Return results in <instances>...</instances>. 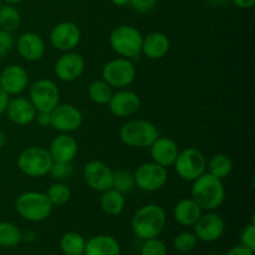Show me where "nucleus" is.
Wrapping results in <instances>:
<instances>
[{
	"instance_id": "obj_42",
	"label": "nucleus",
	"mask_w": 255,
	"mask_h": 255,
	"mask_svg": "<svg viewBox=\"0 0 255 255\" xmlns=\"http://www.w3.org/2000/svg\"><path fill=\"white\" fill-rule=\"evenodd\" d=\"M231 1L241 9H252L255 4V0H231Z\"/></svg>"
},
{
	"instance_id": "obj_8",
	"label": "nucleus",
	"mask_w": 255,
	"mask_h": 255,
	"mask_svg": "<svg viewBox=\"0 0 255 255\" xmlns=\"http://www.w3.org/2000/svg\"><path fill=\"white\" fill-rule=\"evenodd\" d=\"M173 167L179 178L193 182L207 172V158L199 149L188 147L179 151Z\"/></svg>"
},
{
	"instance_id": "obj_2",
	"label": "nucleus",
	"mask_w": 255,
	"mask_h": 255,
	"mask_svg": "<svg viewBox=\"0 0 255 255\" xmlns=\"http://www.w3.org/2000/svg\"><path fill=\"white\" fill-rule=\"evenodd\" d=\"M191 198L194 199L203 211H216L226 201L223 181L206 172L192 182Z\"/></svg>"
},
{
	"instance_id": "obj_28",
	"label": "nucleus",
	"mask_w": 255,
	"mask_h": 255,
	"mask_svg": "<svg viewBox=\"0 0 255 255\" xmlns=\"http://www.w3.org/2000/svg\"><path fill=\"white\" fill-rule=\"evenodd\" d=\"M86 241L76 232H67L60 239V248L65 255H84Z\"/></svg>"
},
{
	"instance_id": "obj_6",
	"label": "nucleus",
	"mask_w": 255,
	"mask_h": 255,
	"mask_svg": "<svg viewBox=\"0 0 255 255\" xmlns=\"http://www.w3.org/2000/svg\"><path fill=\"white\" fill-rule=\"evenodd\" d=\"M52 162L49 149L42 146H30L20 152L16 166L25 176L41 178L49 174Z\"/></svg>"
},
{
	"instance_id": "obj_29",
	"label": "nucleus",
	"mask_w": 255,
	"mask_h": 255,
	"mask_svg": "<svg viewBox=\"0 0 255 255\" xmlns=\"http://www.w3.org/2000/svg\"><path fill=\"white\" fill-rule=\"evenodd\" d=\"M22 242V232L11 222H0V247L15 248Z\"/></svg>"
},
{
	"instance_id": "obj_38",
	"label": "nucleus",
	"mask_w": 255,
	"mask_h": 255,
	"mask_svg": "<svg viewBox=\"0 0 255 255\" xmlns=\"http://www.w3.org/2000/svg\"><path fill=\"white\" fill-rule=\"evenodd\" d=\"M157 0H129V6L139 14H148L156 7Z\"/></svg>"
},
{
	"instance_id": "obj_46",
	"label": "nucleus",
	"mask_w": 255,
	"mask_h": 255,
	"mask_svg": "<svg viewBox=\"0 0 255 255\" xmlns=\"http://www.w3.org/2000/svg\"><path fill=\"white\" fill-rule=\"evenodd\" d=\"M206 1L212 5H223V4H227V2H229L231 0H206Z\"/></svg>"
},
{
	"instance_id": "obj_13",
	"label": "nucleus",
	"mask_w": 255,
	"mask_h": 255,
	"mask_svg": "<svg viewBox=\"0 0 255 255\" xmlns=\"http://www.w3.org/2000/svg\"><path fill=\"white\" fill-rule=\"evenodd\" d=\"M84 181L92 191L102 192L112 188L114 182V171L102 161H90L87 162L82 169Z\"/></svg>"
},
{
	"instance_id": "obj_31",
	"label": "nucleus",
	"mask_w": 255,
	"mask_h": 255,
	"mask_svg": "<svg viewBox=\"0 0 255 255\" xmlns=\"http://www.w3.org/2000/svg\"><path fill=\"white\" fill-rule=\"evenodd\" d=\"M46 196L49 197L52 206L62 207L69 203L70 199H71L72 192L66 183L55 181L54 183L50 184L49 189L46 192Z\"/></svg>"
},
{
	"instance_id": "obj_15",
	"label": "nucleus",
	"mask_w": 255,
	"mask_h": 255,
	"mask_svg": "<svg viewBox=\"0 0 255 255\" xmlns=\"http://www.w3.org/2000/svg\"><path fill=\"white\" fill-rule=\"evenodd\" d=\"M107 105L112 115L120 119H128L139 111L142 101L139 95L134 91L120 89L112 94Z\"/></svg>"
},
{
	"instance_id": "obj_4",
	"label": "nucleus",
	"mask_w": 255,
	"mask_h": 255,
	"mask_svg": "<svg viewBox=\"0 0 255 255\" xmlns=\"http://www.w3.org/2000/svg\"><path fill=\"white\" fill-rule=\"evenodd\" d=\"M159 136L156 125L142 119L128 120L120 129L122 143L132 148H148Z\"/></svg>"
},
{
	"instance_id": "obj_5",
	"label": "nucleus",
	"mask_w": 255,
	"mask_h": 255,
	"mask_svg": "<svg viewBox=\"0 0 255 255\" xmlns=\"http://www.w3.org/2000/svg\"><path fill=\"white\" fill-rule=\"evenodd\" d=\"M143 35L132 25H119L111 31L109 42L120 57L133 60L141 55Z\"/></svg>"
},
{
	"instance_id": "obj_47",
	"label": "nucleus",
	"mask_w": 255,
	"mask_h": 255,
	"mask_svg": "<svg viewBox=\"0 0 255 255\" xmlns=\"http://www.w3.org/2000/svg\"><path fill=\"white\" fill-rule=\"evenodd\" d=\"M22 1H24V0H1L2 4H10V5H17Z\"/></svg>"
},
{
	"instance_id": "obj_24",
	"label": "nucleus",
	"mask_w": 255,
	"mask_h": 255,
	"mask_svg": "<svg viewBox=\"0 0 255 255\" xmlns=\"http://www.w3.org/2000/svg\"><path fill=\"white\" fill-rule=\"evenodd\" d=\"M202 213L203 209L192 198L181 199L173 209L174 221L183 227H193Z\"/></svg>"
},
{
	"instance_id": "obj_14",
	"label": "nucleus",
	"mask_w": 255,
	"mask_h": 255,
	"mask_svg": "<svg viewBox=\"0 0 255 255\" xmlns=\"http://www.w3.org/2000/svg\"><path fill=\"white\" fill-rule=\"evenodd\" d=\"M86 69V61L79 52H64L54 65V72L59 80L64 82H74L79 80Z\"/></svg>"
},
{
	"instance_id": "obj_45",
	"label": "nucleus",
	"mask_w": 255,
	"mask_h": 255,
	"mask_svg": "<svg viewBox=\"0 0 255 255\" xmlns=\"http://www.w3.org/2000/svg\"><path fill=\"white\" fill-rule=\"evenodd\" d=\"M111 2L116 6H127V5H129V0H111Z\"/></svg>"
},
{
	"instance_id": "obj_18",
	"label": "nucleus",
	"mask_w": 255,
	"mask_h": 255,
	"mask_svg": "<svg viewBox=\"0 0 255 255\" xmlns=\"http://www.w3.org/2000/svg\"><path fill=\"white\" fill-rule=\"evenodd\" d=\"M15 47L20 56L29 62L39 61L44 57L46 46L45 41L39 34L32 31L22 32L15 40Z\"/></svg>"
},
{
	"instance_id": "obj_9",
	"label": "nucleus",
	"mask_w": 255,
	"mask_h": 255,
	"mask_svg": "<svg viewBox=\"0 0 255 255\" xmlns=\"http://www.w3.org/2000/svg\"><path fill=\"white\" fill-rule=\"evenodd\" d=\"M60 90L50 79H39L30 86L29 100L36 112H51L60 104Z\"/></svg>"
},
{
	"instance_id": "obj_26",
	"label": "nucleus",
	"mask_w": 255,
	"mask_h": 255,
	"mask_svg": "<svg viewBox=\"0 0 255 255\" xmlns=\"http://www.w3.org/2000/svg\"><path fill=\"white\" fill-rule=\"evenodd\" d=\"M207 172L212 176L224 181L233 172V161L226 153H217L207 161Z\"/></svg>"
},
{
	"instance_id": "obj_16",
	"label": "nucleus",
	"mask_w": 255,
	"mask_h": 255,
	"mask_svg": "<svg viewBox=\"0 0 255 255\" xmlns=\"http://www.w3.org/2000/svg\"><path fill=\"white\" fill-rule=\"evenodd\" d=\"M193 227V233L196 234L197 239L207 242V243L218 241L226 231V223H224L223 218L219 214L214 213L213 211L202 213V216L199 217Z\"/></svg>"
},
{
	"instance_id": "obj_7",
	"label": "nucleus",
	"mask_w": 255,
	"mask_h": 255,
	"mask_svg": "<svg viewBox=\"0 0 255 255\" xmlns=\"http://www.w3.org/2000/svg\"><path fill=\"white\" fill-rule=\"evenodd\" d=\"M137 70L133 61L125 57L110 60L102 67L101 76L112 89H126L136 80Z\"/></svg>"
},
{
	"instance_id": "obj_25",
	"label": "nucleus",
	"mask_w": 255,
	"mask_h": 255,
	"mask_svg": "<svg viewBox=\"0 0 255 255\" xmlns=\"http://www.w3.org/2000/svg\"><path fill=\"white\" fill-rule=\"evenodd\" d=\"M126 207V197L124 193L115 188H110L102 192L100 197V208L105 214L110 217H116L124 212Z\"/></svg>"
},
{
	"instance_id": "obj_40",
	"label": "nucleus",
	"mask_w": 255,
	"mask_h": 255,
	"mask_svg": "<svg viewBox=\"0 0 255 255\" xmlns=\"http://www.w3.org/2000/svg\"><path fill=\"white\" fill-rule=\"evenodd\" d=\"M226 255H254V251H252V249L247 248V247L241 244V246H236L229 249L228 253Z\"/></svg>"
},
{
	"instance_id": "obj_35",
	"label": "nucleus",
	"mask_w": 255,
	"mask_h": 255,
	"mask_svg": "<svg viewBox=\"0 0 255 255\" xmlns=\"http://www.w3.org/2000/svg\"><path fill=\"white\" fill-rule=\"evenodd\" d=\"M139 255H167V248L163 242L157 238L143 241Z\"/></svg>"
},
{
	"instance_id": "obj_34",
	"label": "nucleus",
	"mask_w": 255,
	"mask_h": 255,
	"mask_svg": "<svg viewBox=\"0 0 255 255\" xmlns=\"http://www.w3.org/2000/svg\"><path fill=\"white\" fill-rule=\"evenodd\" d=\"M74 173V167H72V162H57L54 161L50 168L49 174L54 181L64 182L69 179Z\"/></svg>"
},
{
	"instance_id": "obj_11",
	"label": "nucleus",
	"mask_w": 255,
	"mask_h": 255,
	"mask_svg": "<svg viewBox=\"0 0 255 255\" xmlns=\"http://www.w3.org/2000/svg\"><path fill=\"white\" fill-rule=\"evenodd\" d=\"M50 127L60 133H72L81 127L84 115L81 110L72 104H59L50 112Z\"/></svg>"
},
{
	"instance_id": "obj_39",
	"label": "nucleus",
	"mask_w": 255,
	"mask_h": 255,
	"mask_svg": "<svg viewBox=\"0 0 255 255\" xmlns=\"http://www.w3.org/2000/svg\"><path fill=\"white\" fill-rule=\"evenodd\" d=\"M35 121L37 125L41 127H50L51 124V119H50V112H36L35 116Z\"/></svg>"
},
{
	"instance_id": "obj_41",
	"label": "nucleus",
	"mask_w": 255,
	"mask_h": 255,
	"mask_svg": "<svg viewBox=\"0 0 255 255\" xmlns=\"http://www.w3.org/2000/svg\"><path fill=\"white\" fill-rule=\"evenodd\" d=\"M9 100H10V96L4 91V90H2V87L0 86V116L4 115L5 111H6Z\"/></svg>"
},
{
	"instance_id": "obj_43",
	"label": "nucleus",
	"mask_w": 255,
	"mask_h": 255,
	"mask_svg": "<svg viewBox=\"0 0 255 255\" xmlns=\"http://www.w3.org/2000/svg\"><path fill=\"white\" fill-rule=\"evenodd\" d=\"M35 239H36V234L34 233V231H26L25 233H22V241H26L29 243H31Z\"/></svg>"
},
{
	"instance_id": "obj_20",
	"label": "nucleus",
	"mask_w": 255,
	"mask_h": 255,
	"mask_svg": "<svg viewBox=\"0 0 255 255\" xmlns=\"http://www.w3.org/2000/svg\"><path fill=\"white\" fill-rule=\"evenodd\" d=\"M7 119L17 126H26L32 121H35L36 116V110L32 106L29 99L21 96H16L14 99L9 100V104L6 107Z\"/></svg>"
},
{
	"instance_id": "obj_30",
	"label": "nucleus",
	"mask_w": 255,
	"mask_h": 255,
	"mask_svg": "<svg viewBox=\"0 0 255 255\" xmlns=\"http://www.w3.org/2000/svg\"><path fill=\"white\" fill-rule=\"evenodd\" d=\"M114 94V89L102 79L95 80L89 85L87 95L89 99L96 105H107Z\"/></svg>"
},
{
	"instance_id": "obj_10",
	"label": "nucleus",
	"mask_w": 255,
	"mask_h": 255,
	"mask_svg": "<svg viewBox=\"0 0 255 255\" xmlns=\"http://www.w3.org/2000/svg\"><path fill=\"white\" fill-rule=\"evenodd\" d=\"M133 177L137 188L152 193L166 186L168 181V172L166 167H162L156 162L151 161L139 164L134 171Z\"/></svg>"
},
{
	"instance_id": "obj_32",
	"label": "nucleus",
	"mask_w": 255,
	"mask_h": 255,
	"mask_svg": "<svg viewBox=\"0 0 255 255\" xmlns=\"http://www.w3.org/2000/svg\"><path fill=\"white\" fill-rule=\"evenodd\" d=\"M112 188L117 189L121 193L127 194L136 188L133 173L128 171H116L114 172V182Z\"/></svg>"
},
{
	"instance_id": "obj_49",
	"label": "nucleus",
	"mask_w": 255,
	"mask_h": 255,
	"mask_svg": "<svg viewBox=\"0 0 255 255\" xmlns=\"http://www.w3.org/2000/svg\"><path fill=\"white\" fill-rule=\"evenodd\" d=\"M49 255H56V254H49Z\"/></svg>"
},
{
	"instance_id": "obj_36",
	"label": "nucleus",
	"mask_w": 255,
	"mask_h": 255,
	"mask_svg": "<svg viewBox=\"0 0 255 255\" xmlns=\"http://www.w3.org/2000/svg\"><path fill=\"white\" fill-rule=\"evenodd\" d=\"M14 34L6 30L0 29V57L6 56L15 47Z\"/></svg>"
},
{
	"instance_id": "obj_27",
	"label": "nucleus",
	"mask_w": 255,
	"mask_h": 255,
	"mask_svg": "<svg viewBox=\"0 0 255 255\" xmlns=\"http://www.w3.org/2000/svg\"><path fill=\"white\" fill-rule=\"evenodd\" d=\"M21 25V14L16 5H0V29L14 32Z\"/></svg>"
},
{
	"instance_id": "obj_23",
	"label": "nucleus",
	"mask_w": 255,
	"mask_h": 255,
	"mask_svg": "<svg viewBox=\"0 0 255 255\" xmlns=\"http://www.w3.org/2000/svg\"><path fill=\"white\" fill-rule=\"evenodd\" d=\"M121 247L116 238L107 234L95 236L86 241L84 255H120Z\"/></svg>"
},
{
	"instance_id": "obj_3",
	"label": "nucleus",
	"mask_w": 255,
	"mask_h": 255,
	"mask_svg": "<svg viewBox=\"0 0 255 255\" xmlns=\"http://www.w3.org/2000/svg\"><path fill=\"white\" fill-rule=\"evenodd\" d=\"M54 206L46 193L39 191H26L15 201V211L22 219L34 223L44 222L51 214Z\"/></svg>"
},
{
	"instance_id": "obj_48",
	"label": "nucleus",
	"mask_w": 255,
	"mask_h": 255,
	"mask_svg": "<svg viewBox=\"0 0 255 255\" xmlns=\"http://www.w3.org/2000/svg\"><path fill=\"white\" fill-rule=\"evenodd\" d=\"M2 4V2H1V0H0V5H1Z\"/></svg>"
},
{
	"instance_id": "obj_22",
	"label": "nucleus",
	"mask_w": 255,
	"mask_h": 255,
	"mask_svg": "<svg viewBox=\"0 0 255 255\" xmlns=\"http://www.w3.org/2000/svg\"><path fill=\"white\" fill-rule=\"evenodd\" d=\"M169 49H171L169 37L164 32L152 31L143 36L141 54H143L149 60H161L166 57Z\"/></svg>"
},
{
	"instance_id": "obj_44",
	"label": "nucleus",
	"mask_w": 255,
	"mask_h": 255,
	"mask_svg": "<svg viewBox=\"0 0 255 255\" xmlns=\"http://www.w3.org/2000/svg\"><path fill=\"white\" fill-rule=\"evenodd\" d=\"M6 142H7L6 133H5L4 131H1V129H0V149H1L2 147L5 146V144H6Z\"/></svg>"
},
{
	"instance_id": "obj_21",
	"label": "nucleus",
	"mask_w": 255,
	"mask_h": 255,
	"mask_svg": "<svg viewBox=\"0 0 255 255\" xmlns=\"http://www.w3.org/2000/svg\"><path fill=\"white\" fill-rule=\"evenodd\" d=\"M47 149L52 161L72 162L79 152V143L71 133H60L54 137Z\"/></svg>"
},
{
	"instance_id": "obj_50",
	"label": "nucleus",
	"mask_w": 255,
	"mask_h": 255,
	"mask_svg": "<svg viewBox=\"0 0 255 255\" xmlns=\"http://www.w3.org/2000/svg\"><path fill=\"white\" fill-rule=\"evenodd\" d=\"M214 255H221V254H214Z\"/></svg>"
},
{
	"instance_id": "obj_19",
	"label": "nucleus",
	"mask_w": 255,
	"mask_h": 255,
	"mask_svg": "<svg viewBox=\"0 0 255 255\" xmlns=\"http://www.w3.org/2000/svg\"><path fill=\"white\" fill-rule=\"evenodd\" d=\"M152 161L162 167H172L179 153L178 144L169 137L158 136V138L148 147Z\"/></svg>"
},
{
	"instance_id": "obj_37",
	"label": "nucleus",
	"mask_w": 255,
	"mask_h": 255,
	"mask_svg": "<svg viewBox=\"0 0 255 255\" xmlns=\"http://www.w3.org/2000/svg\"><path fill=\"white\" fill-rule=\"evenodd\" d=\"M241 244L255 252V223L251 222L244 227L241 234Z\"/></svg>"
},
{
	"instance_id": "obj_12",
	"label": "nucleus",
	"mask_w": 255,
	"mask_h": 255,
	"mask_svg": "<svg viewBox=\"0 0 255 255\" xmlns=\"http://www.w3.org/2000/svg\"><path fill=\"white\" fill-rule=\"evenodd\" d=\"M50 44L59 51H74L81 41V30L74 21H61L50 31Z\"/></svg>"
},
{
	"instance_id": "obj_33",
	"label": "nucleus",
	"mask_w": 255,
	"mask_h": 255,
	"mask_svg": "<svg viewBox=\"0 0 255 255\" xmlns=\"http://www.w3.org/2000/svg\"><path fill=\"white\" fill-rule=\"evenodd\" d=\"M197 243H198V239H197L196 234L192 233V232H182V233L177 234L176 238L173 239L174 249L182 254L193 251Z\"/></svg>"
},
{
	"instance_id": "obj_17",
	"label": "nucleus",
	"mask_w": 255,
	"mask_h": 255,
	"mask_svg": "<svg viewBox=\"0 0 255 255\" xmlns=\"http://www.w3.org/2000/svg\"><path fill=\"white\" fill-rule=\"evenodd\" d=\"M29 85V74L21 65H7L0 72V86L9 96H19Z\"/></svg>"
},
{
	"instance_id": "obj_1",
	"label": "nucleus",
	"mask_w": 255,
	"mask_h": 255,
	"mask_svg": "<svg viewBox=\"0 0 255 255\" xmlns=\"http://www.w3.org/2000/svg\"><path fill=\"white\" fill-rule=\"evenodd\" d=\"M167 223L164 209L158 204H144L134 212L131 219V228L134 236L142 241L157 238L163 232Z\"/></svg>"
}]
</instances>
